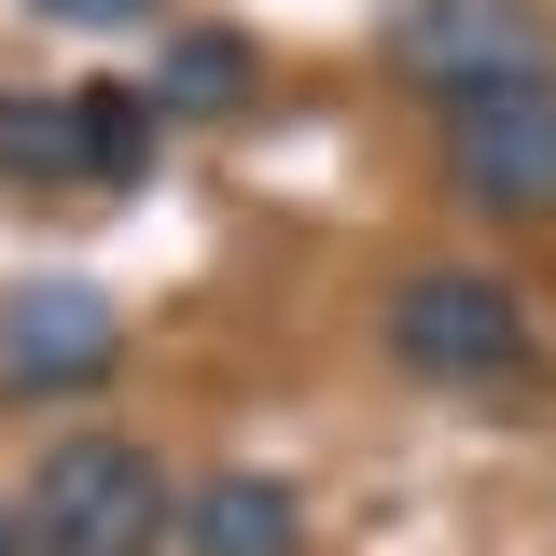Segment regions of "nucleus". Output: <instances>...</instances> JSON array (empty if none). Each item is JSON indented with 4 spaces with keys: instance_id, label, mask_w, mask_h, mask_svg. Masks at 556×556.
Returning <instances> with one entry per match:
<instances>
[{
    "instance_id": "obj_1",
    "label": "nucleus",
    "mask_w": 556,
    "mask_h": 556,
    "mask_svg": "<svg viewBox=\"0 0 556 556\" xmlns=\"http://www.w3.org/2000/svg\"><path fill=\"white\" fill-rule=\"evenodd\" d=\"M529 292L501 265H417L390 292V362L431 376V390H501V376H529Z\"/></svg>"
},
{
    "instance_id": "obj_2",
    "label": "nucleus",
    "mask_w": 556,
    "mask_h": 556,
    "mask_svg": "<svg viewBox=\"0 0 556 556\" xmlns=\"http://www.w3.org/2000/svg\"><path fill=\"white\" fill-rule=\"evenodd\" d=\"M167 529H181V515H167V473L139 459L126 431L42 445V473H28V543L42 556H153Z\"/></svg>"
},
{
    "instance_id": "obj_3",
    "label": "nucleus",
    "mask_w": 556,
    "mask_h": 556,
    "mask_svg": "<svg viewBox=\"0 0 556 556\" xmlns=\"http://www.w3.org/2000/svg\"><path fill=\"white\" fill-rule=\"evenodd\" d=\"M445 195L486 223H556V84H501L445 112Z\"/></svg>"
},
{
    "instance_id": "obj_4",
    "label": "nucleus",
    "mask_w": 556,
    "mask_h": 556,
    "mask_svg": "<svg viewBox=\"0 0 556 556\" xmlns=\"http://www.w3.org/2000/svg\"><path fill=\"white\" fill-rule=\"evenodd\" d=\"M390 70H404L431 112H473L501 84H543V42H529L501 0H404V14H390Z\"/></svg>"
},
{
    "instance_id": "obj_5",
    "label": "nucleus",
    "mask_w": 556,
    "mask_h": 556,
    "mask_svg": "<svg viewBox=\"0 0 556 556\" xmlns=\"http://www.w3.org/2000/svg\"><path fill=\"white\" fill-rule=\"evenodd\" d=\"M112 292L98 278H28V292H0V390H98L112 376Z\"/></svg>"
},
{
    "instance_id": "obj_6",
    "label": "nucleus",
    "mask_w": 556,
    "mask_h": 556,
    "mask_svg": "<svg viewBox=\"0 0 556 556\" xmlns=\"http://www.w3.org/2000/svg\"><path fill=\"white\" fill-rule=\"evenodd\" d=\"M292 543H306V501L278 473H208L181 501V556H292Z\"/></svg>"
},
{
    "instance_id": "obj_7",
    "label": "nucleus",
    "mask_w": 556,
    "mask_h": 556,
    "mask_svg": "<svg viewBox=\"0 0 556 556\" xmlns=\"http://www.w3.org/2000/svg\"><path fill=\"white\" fill-rule=\"evenodd\" d=\"M251 28H167V56H153V112H181V126H223V112H251Z\"/></svg>"
},
{
    "instance_id": "obj_8",
    "label": "nucleus",
    "mask_w": 556,
    "mask_h": 556,
    "mask_svg": "<svg viewBox=\"0 0 556 556\" xmlns=\"http://www.w3.org/2000/svg\"><path fill=\"white\" fill-rule=\"evenodd\" d=\"M153 84H70V139H84V181L98 195H126V181H153Z\"/></svg>"
},
{
    "instance_id": "obj_9",
    "label": "nucleus",
    "mask_w": 556,
    "mask_h": 556,
    "mask_svg": "<svg viewBox=\"0 0 556 556\" xmlns=\"http://www.w3.org/2000/svg\"><path fill=\"white\" fill-rule=\"evenodd\" d=\"M0 181H84L70 98H0Z\"/></svg>"
},
{
    "instance_id": "obj_10",
    "label": "nucleus",
    "mask_w": 556,
    "mask_h": 556,
    "mask_svg": "<svg viewBox=\"0 0 556 556\" xmlns=\"http://www.w3.org/2000/svg\"><path fill=\"white\" fill-rule=\"evenodd\" d=\"M28 14H56V28H139L153 0H28Z\"/></svg>"
},
{
    "instance_id": "obj_11",
    "label": "nucleus",
    "mask_w": 556,
    "mask_h": 556,
    "mask_svg": "<svg viewBox=\"0 0 556 556\" xmlns=\"http://www.w3.org/2000/svg\"><path fill=\"white\" fill-rule=\"evenodd\" d=\"M14 543H28V515H14V501H0V556H14Z\"/></svg>"
}]
</instances>
